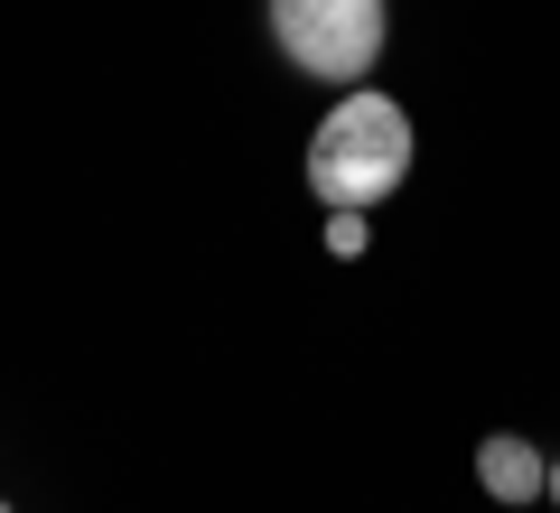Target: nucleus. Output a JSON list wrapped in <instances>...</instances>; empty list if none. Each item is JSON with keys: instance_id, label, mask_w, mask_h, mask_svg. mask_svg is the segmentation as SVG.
Wrapping results in <instances>:
<instances>
[{"instance_id": "1", "label": "nucleus", "mask_w": 560, "mask_h": 513, "mask_svg": "<svg viewBox=\"0 0 560 513\" xmlns=\"http://www.w3.org/2000/svg\"><path fill=\"white\" fill-rule=\"evenodd\" d=\"M411 150H420L411 113H401L393 94H374V84H346L318 113V131H308V197H318L327 215H337V206H364V215H374V206L411 178Z\"/></svg>"}, {"instance_id": "2", "label": "nucleus", "mask_w": 560, "mask_h": 513, "mask_svg": "<svg viewBox=\"0 0 560 513\" xmlns=\"http://www.w3.org/2000/svg\"><path fill=\"white\" fill-rule=\"evenodd\" d=\"M271 10V47L318 84H364L393 38V0H261Z\"/></svg>"}, {"instance_id": "3", "label": "nucleus", "mask_w": 560, "mask_h": 513, "mask_svg": "<svg viewBox=\"0 0 560 513\" xmlns=\"http://www.w3.org/2000/svg\"><path fill=\"white\" fill-rule=\"evenodd\" d=\"M477 486L495 494V504H541V494H551V457H541L533 439L495 430V439L477 448Z\"/></svg>"}, {"instance_id": "4", "label": "nucleus", "mask_w": 560, "mask_h": 513, "mask_svg": "<svg viewBox=\"0 0 560 513\" xmlns=\"http://www.w3.org/2000/svg\"><path fill=\"white\" fill-rule=\"evenodd\" d=\"M327 253H337V261L364 253V206H337V215H327Z\"/></svg>"}, {"instance_id": "5", "label": "nucleus", "mask_w": 560, "mask_h": 513, "mask_svg": "<svg viewBox=\"0 0 560 513\" xmlns=\"http://www.w3.org/2000/svg\"><path fill=\"white\" fill-rule=\"evenodd\" d=\"M551 504H560V457H551Z\"/></svg>"}, {"instance_id": "6", "label": "nucleus", "mask_w": 560, "mask_h": 513, "mask_svg": "<svg viewBox=\"0 0 560 513\" xmlns=\"http://www.w3.org/2000/svg\"><path fill=\"white\" fill-rule=\"evenodd\" d=\"M0 513H10V504H0Z\"/></svg>"}]
</instances>
